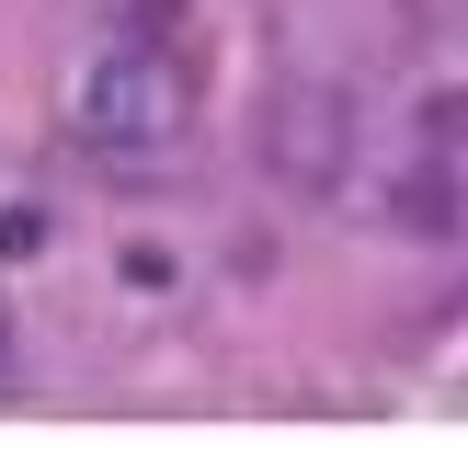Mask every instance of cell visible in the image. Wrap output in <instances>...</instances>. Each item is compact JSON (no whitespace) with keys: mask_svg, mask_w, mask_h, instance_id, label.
<instances>
[{"mask_svg":"<svg viewBox=\"0 0 468 457\" xmlns=\"http://www.w3.org/2000/svg\"><path fill=\"white\" fill-rule=\"evenodd\" d=\"M434 126H446V137H468V91H446V103H434Z\"/></svg>","mask_w":468,"mask_h":457,"instance_id":"3957f363","label":"cell"},{"mask_svg":"<svg viewBox=\"0 0 468 457\" xmlns=\"http://www.w3.org/2000/svg\"><path fill=\"white\" fill-rule=\"evenodd\" d=\"M69 126H80V149H103V160H160L183 126H195V80H183L172 35L114 23L103 46H80V69H69Z\"/></svg>","mask_w":468,"mask_h":457,"instance_id":"6da1fadb","label":"cell"},{"mask_svg":"<svg viewBox=\"0 0 468 457\" xmlns=\"http://www.w3.org/2000/svg\"><path fill=\"white\" fill-rule=\"evenodd\" d=\"M0 355H12V320H0Z\"/></svg>","mask_w":468,"mask_h":457,"instance_id":"277c9868","label":"cell"},{"mask_svg":"<svg viewBox=\"0 0 468 457\" xmlns=\"http://www.w3.org/2000/svg\"><path fill=\"white\" fill-rule=\"evenodd\" d=\"M263 172L286 183V195H343V172H355V91H343L332 69H286V80H274Z\"/></svg>","mask_w":468,"mask_h":457,"instance_id":"7a4b0ae2","label":"cell"}]
</instances>
